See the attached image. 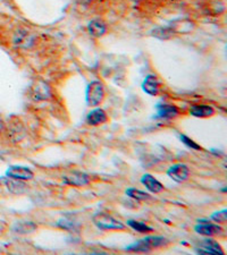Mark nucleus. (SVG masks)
Here are the masks:
<instances>
[{
	"mask_svg": "<svg viewBox=\"0 0 227 255\" xmlns=\"http://www.w3.org/2000/svg\"><path fill=\"white\" fill-rule=\"evenodd\" d=\"M94 225L102 230H124L125 225L106 212H98L92 218Z\"/></svg>",
	"mask_w": 227,
	"mask_h": 255,
	"instance_id": "obj_1",
	"label": "nucleus"
},
{
	"mask_svg": "<svg viewBox=\"0 0 227 255\" xmlns=\"http://www.w3.org/2000/svg\"><path fill=\"white\" fill-rule=\"evenodd\" d=\"M106 91L104 84L99 81H93L88 85L87 88V104L89 107H97L104 101Z\"/></svg>",
	"mask_w": 227,
	"mask_h": 255,
	"instance_id": "obj_2",
	"label": "nucleus"
},
{
	"mask_svg": "<svg viewBox=\"0 0 227 255\" xmlns=\"http://www.w3.org/2000/svg\"><path fill=\"white\" fill-rule=\"evenodd\" d=\"M35 35L25 28H17L13 35V44L19 48H31L35 43Z\"/></svg>",
	"mask_w": 227,
	"mask_h": 255,
	"instance_id": "obj_3",
	"label": "nucleus"
},
{
	"mask_svg": "<svg viewBox=\"0 0 227 255\" xmlns=\"http://www.w3.org/2000/svg\"><path fill=\"white\" fill-rule=\"evenodd\" d=\"M63 182L70 186L82 187L90 183V177L81 171H70L63 177Z\"/></svg>",
	"mask_w": 227,
	"mask_h": 255,
	"instance_id": "obj_4",
	"label": "nucleus"
},
{
	"mask_svg": "<svg viewBox=\"0 0 227 255\" xmlns=\"http://www.w3.org/2000/svg\"><path fill=\"white\" fill-rule=\"evenodd\" d=\"M167 175L170 179L176 183H183L189 178L190 170L183 164H176L167 170Z\"/></svg>",
	"mask_w": 227,
	"mask_h": 255,
	"instance_id": "obj_5",
	"label": "nucleus"
},
{
	"mask_svg": "<svg viewBox=\"0 0 227 255\" xmlns=\"http://www.w3.org/2000/svg\"><path fill=\"white\" fill-rule=\"evenodd\" d=\"M7 177L20 180H30L34 177V172L30 168L22 167V166H13L9 167L6 172Z\"/></svg>",
	"mask_w": 227,
	"mask_h": 255,
	"instance_id": "obj_6",
	"label": "nucleus"
},
{
	"mask_svg": "<svg viewBox=\"0 0 227 255\" xmlns=\"http://www.w3.org/2000/svg\"><path fill=\"white\" fill-rule=\"evenodd\" d=\"M199 254H211V255H224V251L221 245L214 239H204L200 244V247L196 250Z\"/></svg>",
	"mask_w": 227,
	"mask_h": 255,
	"instance_id": "obj_7",
	"label": "nucleus"
},
{
	"mask_svg": "<svg viewBox=\"0 0 227 255\" xmlns=\"http://www.w3.org/2000/svg\"><path fill=\"white\" fill-rule=\"evenodd\" d=\"M194 230H196V233L199 234V235L204 236H212L223 234L222 227H219L218 225H212L210 220L205 222H199V225L194 227Z\"/></svg>",
	"mask_w": 227,
	"mask_h": 255,
	"instance_id": "obj_8",
	"label": "nucleus"
},
{
	"mask_svg": "<svg viewBox=\"0 0 227 255\" xmlns=\"http://www.w3.org/2000/svg\"><path fill=\"white\" fill-rule=\"evenodd\" d=\"M189 112L197 118H208L215 115V109L208 105H193L190 107Z\"/></svg>",
	"mask_w": 227,
	"mask_h": 255,
	"instance_id": "obj_9",
	"label": "nucleus"
},
{
	"mask_svg": "<svg viewBox=\"0 0 227 255\" xmlns=\"http://www.w3.org/2000/svg\"><path fill=\"white\" fill-rule=\"evenodd\" d=\"M141 183L151 193H160L164 191V185L158 179H156L154 176L149 175V173H145V175L141 177Z\"/></svg>",
	"mask_w": 227,
	"mask_h": 255,
	"instance_id": "obj_10",
	"label": "nucleus"
},
{
	"mask_svg": "<svg viewBox=\"0 0 227 255\" xmlns=\"http://www.w3.org/2000/svg\"><path fill=\"white\" fill-rule=\"evenodd\" d=\"M108 120V116L102 109L97 108L91 110L87 116V123L91 126H98L106 123Z\"/></svg>",
	"mask_w": 227,
	"mask_h": 255,
	"instance_id": "obj_11",
	"label": "nucleus"
},
{
	"mask_svg": "<svg viewBox=\"0 0 227 255\" xmlns=\"http://www.w3.org/2000/svg\"><path fill=\"white\" fill-rule=\"evenodd\" d=\"M50 97V87L47 83L38 82L35 83L33 90H32V98L35 101H44Z\"/></svg>",
	"mask_w": 227,
	"mask_h": 255,
	"instance_id": "obj_12",
	"label": "nucleus"
},
{
	"mask_svg": "<svg viewBox=\"0 0 227 255\" xmlns=\"http://www.w3.org/2000/svg\"><path fill=\"white\" fill-rule=\"evenodd\" d=\"M89 33H90L93 38H100L106 33L107 31V25L104 21L100 19L97 20H92L88 25Z\"/></svg>",
	"mask_w": 227,
	"mask_h": 255,
	"instance_id": "obj_13",
	"label": "nucleus"
},
{
	"mask_svg": "<svg viewBox=\"0 0 227 255\" xmlns=\"http://www.w3.org/2000/svg\"><path fill=\"white\" fill-rule=\"evenodd\" d=\"M159 81L155 75H148L145 77L143 83H142V88L145 93L150 95H157L159 93Z\"/></svg>",
	"mask_w": 227,
	"mask_h": 255,
	"instance_id": "obj_14",
	"label": "nucleus"
},
{
	"mask_svg": "<svg viewBox=\"0 0 227 255\" xmlns=\"http://www.w3.org/2000/svg\"><path fill=\"white\" fill-rule=\"evenodd\" d=\"M157 111H158V117L162 119H173L175 117L179 116V109L173 105H159L157 106Z\"/></svg>",
	"mask_w": 227,
	"mask_h": 255,
	"instance_id": "obj_15",
	"label": "nucleus"
},
{
	"mask_svg": "<svg viewBox=\"0 0 227 255\" xmlns=\"http://www.w3.org/2000/svg\"><path fill=\"white\" fill-rule=\"evenodd\" d=\"M141 240L143 242L145 247L149 250V252L154 249H159V247H162L165 246L166 244H168V240L161 236H148Z\"/></svg>",
	"mask_w": 227,
	"mask_h": 255,
	"instance_id": "obj_16",
	"label": "nucleus"
},
{
	"mask_svg": "<svg viewBox=\"0 0 227 255\" xmlns=\"http://www.w3.org/2000/svg\"><path fill=\"white\" fill-rule=\"evenodd\" d=\"M2 182L6 185L7 190L13 194H22L26 189L25 184L21 182L20 179H14L8 177V178H3Z\"/></svg>",
	"mask_w": 227,
	"mask_h": 255,
	"instance_id": "obj_17",
	"label": "nucleus"
},
{
	"mask_svg": "<svg viewBox=\"0 0 227 255\" xmlns=\"http://www.w3.org/2000/svg\"><path fill=\"white\" fill-rule=\"evenodd\" d=\"M35 229H37V225L31 221H21L13 227L14 232L17 234H22V235L30 234L32 232H34Z\"/></svg>",
	"mask_w": 227,
	"mask_h": 255,
	"instance_id": "obj_18",
	"label": "nucleus"
},
{
	"mask_svg": "<svg viewBox=\"0 0 227 255\" xmlns=\"http://www.w3.org/2000/svg\"><path fill=\"white\" fill-rule=\"evenodd\" d=\"M125 193L127 196H130L131 198H134V200H137V201H147L152 198L148 193L142 192V191L136 189H127Z\"/></svg>",
	"mask_w": 227,
	"mask_h": 255,
	"instance_id": "obj_19",
	"label": "nucleus"
},
{
	"mask_svg": "<svg viewBox=\"0 0 227 255\" xmlns=\"http://www.w3.org/2000/svg\"><path fill=\"white\" fill-rule=\"evenodd\" d=\"M127 225H129L132 229L136 230V232L142 233V234H148V233L154 232V228H152V227L145 225V224H143V222H140V221L129 220L127 221Z\"/></svg>",
	"mask_w": 227,
	"mask_h": 255,
	"instance_id": "obj_20",
	"label": "nucleus"
},
{
	"mask_svg": "<svg viewBox=\"0 0 227 255\" xmlns=\"http://www.w3.org/2000/svg\"><path fill=\"white\" fill-rule=\"evenodd\" d=\"M58 227L60 228L65 229V230H75L76 227H79V225H76L75 222H73L72 220H67V219H60L58 221Z\"/></svg>",
	"mask_w": 227,
	"mask_h": 255,
	"instance_id": "obj_21",
	"label": "nucleus"
},
{
	"mask_svg": "<svg viewBox=\"0 0 227 255\" xmlns=\"http://www.w3.org/2000/svg\"><path fill=\"white\" fill-rule=\"evenodd\" d=\"M211 220H214L216 222H226L227 221V210L224 209V210L217 211L215 213L211 214Z\"/></svg>",
	"mask_w": 227,
	"mask_h": 255,
	"instance_id": "obj_22",
	"label": "nucleus"
},
{
	"mask_svg": "<svg viewBox=\"0 0 227 255\" xmlns=\"http://www.w3.org/2000/svg\"><path fill=\"white\" fill-rule=\"evenodd\" d=\"M180 140L182 141V143H184L186 145V147H189V148H191V149H193V150H201V148H200V145H198L196 142L194 141H192L190 139V137H187L186 135H183V134H181L180 135Z\"/></svg>",
	"mask_w": 227,
	"mask_h": 255,
	"instance_id": "obj_23",
	"label": "nucleus"
},
{
	"mask_svg": "<svg viewBox=\"0 0 227 255\" xmlns=\"http://www.w3.org/2000/svg\"><path fill=\"white\" fill-rule=\"evenodd\" d=\"M154 34L157 38H160V39H167L170 38V35H172V33L168 32V30H164V28H158V30L154 31Z\"/></svg>",
	"mask_w": 227,
	"mask_h": 255,
	"instance_id": "obj_24",
	"label": "nucleus"
}]
</instances>
